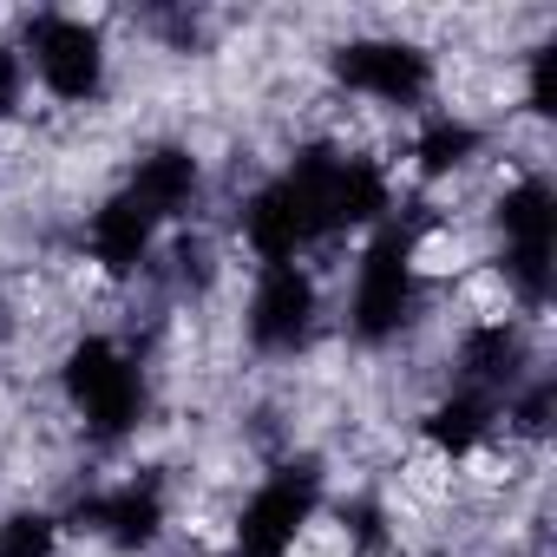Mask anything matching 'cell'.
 I'll list each match as a JSON object with an SVG mask.
<instances>
[{"mask_svg": "<svg viewBox=\"0 0 557 557\" xmlns=\"http://www.w3.org/2000/svg\"><path fill=\"white\" fill-rule=\"evenodd\" d=\"M125 190L145 197V203L171 223V216H184V210L197 203V190H203V164H197L190 145H158V151H145V158L132 164Z\"/></svg>", "mask_w": 557, "mask_h": 557, "instance_id": "7c38bea8", "label": "cell"}, {"mask_svg": "<svg viewBox=\"0 0 557 557\" xmlns=\"http://www.w3.org/2000/svg\"><path fill=\"white\" fill-rule=\"evenodd\" d=\"M479 125L472 119H459V112H440V119H426L420 125V138H413V171L420 177H453V171H466L472 158H479Z\"/></svg>", "mask_w": 557, "mask_h": 557, "instance_id": "9a60e30c", "label": "cell"}, {"mask_svg": "<svg viewBox=\"0 0 557 557\" xmlns=\"http://www.w3.org/2000/svg\"><path fill=\"white\" fill-rule=\"evenodd\" d=\"M60 387H66V407L86 420V433L106 440V446L138 433V420H145V368L112 335L73 342L66 368H60Z\"/></svg>", "mask_w": 557, "mask_h": 557, "instance_id": "7a4b0ae2", "label": "cell"}, {"mask_svg": "<svg viewBox=\"0 0 557 557\" xmlns=\"http://www.w3.org/2000/svg\"><path fill=\"white\" fill-rule=\"evenodd\" d=\"M335 79L374 106H420L433 92V53L413 40H348L335 53Z\"/></svg>", "mask_w": 557, "mask_h": 557, "instance_id": "ba28073f", "label": "cell"}, {"mask_svg": "<svg viewBox=\"0 0 557 557\" xmlns=\"http://www.w3.org/2000/svg\"><path fill=\"white\" fill-rule=\"evenodd\" d=\"M0 557H60V518L53 511H8L0 518Z\"/></svg>", "mask_w": 557, "mask_h": 557, "instance_id": "2e32d148", "label": "cell"}, {"mask_svg": "<svg viewBox=\"0 0 557 557\" xmlns=\"http://www.w3.org/2000/svg\"><path fill=\"white\" fill-rule=\"evenodd\" d=\"M420 433H426V446H433L440 459H472V453L498 433V400H485V394H472V387H453L446 400L426 407Z\"/></svg>", "mask_w": 557, "mask_h": 557, "instance_id": "4fadbf2b", "label": "cell"}, {"mask_svg": "<svg viewBox=\"0 0 557 557\" xmlns=\"http://www.w3.org/2000/svg\"><path fill=\"white\" fill-rule=\"evenodd\" d=\"M524 99H531V112H537V119H550V112H557V47H537V53H531Z\"/></svg>", "mask_w": 557, "mask_h": 557, "instance_id": "e0dca14e", "label": "cell"}, {"mask_svg": "<svg viewBox=\"0 0 557 557\" xmlns=\"http://www.w3.org/2000/svg\"><path fill=\"white\" fill-rule=\"evenodd\" d=\"M158 230H164V216H158L145 197H132V190L119 184V190L92 210V223H86V249H92V262H99L106 275H132L138 262H151Z\"/></svg>", "mask_w": 557, "mask_h": 557, "instance_id": "30bf717a", "label": "cell"}, {"mask_svg": "<svg viewBox=\"0 0 557 557\" xmlns=\"http://www.w3.org/2000/svg\"><path fill=\"white\" fill-rule=\"evenodd\" d=\"M524 381H531V348L518 322H472L459 335V387L505 407V394H518Z\"/></svg>", "mask_w": 557, "mask_h": 557, "instance_id": "8fae6325", "label": "cell"}, {"mask_svg": "<svg viewBox=\"0 0 557 557\" xmlns=\"http://www.w3.org/2000/svg\"><path fill=\"white\" fill-rule=\"evenodd\" d=\"M315 511H322V466H315V459L275 466V472L243 498L230 557H289L296 537L315 524Z\"/></svg>", "mask_w": 557, "mask_h": 557, "instance_id": "277c9868", "label": "cell"}, {"mask_svg": "<svg viewBox=\"0 0 557 557\" xmlns=\"http://www.w3.org/2000/svg\"><path fill=\"white\" fill-rule=\"evenodd\" d=\"M73 524H79V531H99V537L119 544V550H145V544H158V531H164V479H158V472H132V479H119V485L79 498V505H73Z\"/></svg>", "mask_w": 557, "mask_h": 557, "instance_id": "9c48e42d", "label": "cell"}, {"mask_svg": "<svg viewBox=\"0 0 557 557\" xmlns=\"http://www.w3.org/2000/svg\"><path fill=\"white\" fill-rule=\"evenodd\" d=\"M315 315H322V289H315V275L302 262H269L256 275V289H249V342L262 355H296L309 335H315Z\"/></svg>", "mask_w": 557, "mask_h": 557, "instance_id": "52a82bcc", "label": "cell"}, {"mask_svg": "<svg viewBox=\"0 0 557 557\" xmlns=\"http://www.w3.org/2000/svg\"><path fill=\"white\" fill-rule=\"evenodd\" d=\"M498 236H505V283L524 309L550 302V256H557V190L544 177H518L498 197Z\"/></svg>", "mask_w": 557, "mask_h": 557, "instance_id": "5b68a950", "label": "cell"}, {"mask_svg": "<svg viewBox=\"0 0 557 557\" xmlns=\"http://www.w3.org/2000/svg\"><path fill=\"white\" fill-rule=\"evenodd\" d=\"M21 60L60 106H92L106 86V34L79 14H34Z\"/></svg>", "mask_w": 557, "mask_h": 557, "instance_id": "8992f818", "label": "cell"}, {"mask_svg": "<svg viewBox=\"0 0 557 557\" xmlns=\"http://www.w3.org/2000/svg\"><path fill=\"white\" fill-rule=\"evenodd\" d=\"M335 164H342L335 145H309V151H296L289 171H275L262 190H249L243 243L262 269L269 262H302V249L335 236Z\"/></svg>", "mask_w": 557, "mask_h": 557, "instance_id": "6da1fadb", "label": "cell"}, {"mask_svg": "<svg viewBox=\"0 0 557 557\" xmlns=\"http://www.w3.org/2000/svg\"><path fill=\"white\" fill-rule=\"evenodd\" d=\"M413 296H420V230L407 223H381L374 243L355 262V296H348V329L381 348L413 322Z\"/></svg>", "mask_w": 557, "mask_h": 557, "instance_id": "3957f363", "label": "cell"}, {"mask_svg": "<svg viewBox=\"0 0 557 557\" xmlns=\"http://www.w3.org/2000/svg\"><path fill=\"white\" fill-rule=\"evenodd\" d=\"M21 92H27V60L14 47H0V119L21 112Z\"/></svg>", "mask_w": 557, "mask_h": 557, "instance_id": "ac0fdd59", "label": "cell"}, {"mask_svg": "<svg viewBox=\"0 0 557 557\" xmlns=\"http://www.w3.org/2000/svg\"><path fill=\"white\" fill-rule=\"evenodd\" d=\"M394 210V184L374 158H355L342 151L335 164V230H368V223H387Z\"/></svg>", "mask_w": 557, "mask_h": 557, "instance_id": "5bb4252c", "label": "cell"}, {"mask_svg": "<svg viewBox=\"0 0 557 557\" xmlns=\"http://www.w3.org/2000/svg\"><path fill=\"white\" fill-rule=\"evenodd\" d=\"M203 557H230V550H203Z\"/></svg>", "mask_w": 557, "mask_h": 557, "instance_id": "d6986e66", "label": "cell"}]
</instances>
